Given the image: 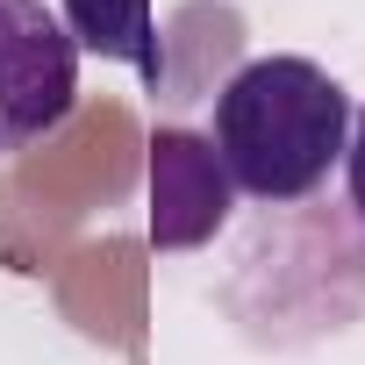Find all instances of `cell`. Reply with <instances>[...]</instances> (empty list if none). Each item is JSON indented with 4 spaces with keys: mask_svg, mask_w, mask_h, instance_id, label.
Listing matches in <instances>:
<instances>
[{
    "mask_svg": "<svg viewBox=\"0 0 365 365\" xmlns=\"http://www.w3.org/2000/svg\"><path fill=\"white\" fill-rule=\"evenodd\" d=\"M208 143L237 194H251L265 208H294L344 165L351 93L315 58H294V51L251 58L222 79Z\"/></svg>",
    "mask_w": 365,
    "mask_h": 365,
    "instance_id": "1",
    "label": "cell"
},
{
    "mask_svg": "<svg viewBox=\"0 0 365 365\" xmlns=\"http://www.w3.org/2000/svg\"><path fill=\"white\" fill-rule=\"evenodd\" d=\"M72 108H79V43L65 36L58 8L0 0V158L65 129Z\"/></svg>",
    "mask_w": 365,
    "mask_h": 365,
    "instance_id": "2",
    "label": "cell"
},
{
    "mask_svg": "<svg viewBox=\"0 0 365 365\" xmlns=\"http://www.w3.org/2000/svg\"><path fill=\"white\" fill-rule=\"evenodd\" d=\"M230 172L208 136L150 129V251H201L230 222Z\"/></svg>",
    "mask_w": 365,
    "mask_h": 365,
    "instance_id": "3",
    "label": "cell"
},
{
    "mask_svg": "<svg viewBox=\"0 0 365 365\" xmlns=\"http://www.w3.org/2000/svg\"><path fill=\"white\" fill-rule=\"evenodd\" d=\"M58 22H65V36H72L79 51L129 65L150 93H172V72H165V36H158L150 0H58Z\"/></svg>",
    "mask_w": 365,
    "mask_h": 365,
    "instance_id": "4",
    "label": "cell"
},
{
    "mask_svg": "<svg viewBox=\"0 0 365 365\" xmlns=\"http://www.w3.org/2000/svg\"><path fill=\"white\" fill-rule=\"evenodd\" d=\"M344 172H351V208H358V222H365V108H358V122H351V143H344Z\"/></svg>",
    "mask_w": 365,
    "mask_h": 365,
    "instance_id": "5",
    "label": "cell"
}]
</instances>
